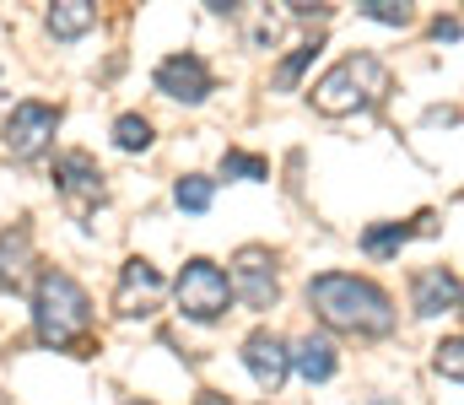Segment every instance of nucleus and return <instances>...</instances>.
<instances>
[{
  "label": "nucleus",
  "instance_id": "obj_1",
  "mask_svg": "<svg viewBox=\"0 0 464 405\" xmlns=\"http://www.w3.org/2000/svg\"><path fill=\"white\" fill-rule=\"evenodd\" d=\"M308 308L330 324V330H346V335H389L394 330V303L383 286L346 275V270H324L308 281Z\"/></svg>",
  "mask_w": 464,
  "mask_h": 405
},
{
  "label": "nucleus",
  "instance_id": "obj_2",
  "mask_svg": "<svg viewBox=\"0 0 464 405\" xmlns=\"http://www.w3.org/2000/svg\"><path fill=\"white\" fill-rule=\"evenodd\" d=\"M87 324H92V303H87L82 281L65 275V270H44L38 286H33V330H38V341L65 352V346H76L87 335Z\"/></svg>",
  "mask_w": 464,
  "mask_h": 405
},
{
  "label": "nucleus",
  "instance_id": "obj_3",
  "mask_svg": "<svg viewBox=\"0 0 464 405\" xmlns=\"http://www.w3.org/2000/svg\"><path fill=\"white\" fill-rule=\"evenodd\" d=\"M383 92H389V65L378 54H346L314 82V109L341 120V114H356V109H372Z\"/></svg>",
  "mask_w": 464,
  "mask_h": 405
},
{
  "label": "nucleus",
  "instance_id": "obj_4",
  "mask_svg": "<svg viewBox=\"0 0 464 405\" xmlns=\"http://www.w3.org/2000/svg\"><path fill=\"white\" fill-rule=\"evenodd\" d=\"M173 297H179V313H184V319L211 324V319L227 313V303H232L227 270L217 265V260H189L184 275H179V286H173Z\"/></svg>",
  "mask_w": 464,
  "mask_h": 405
},
{
  "label": "nucleus",
  "instance_id": "obj_5",
  "mask_svg": "<svg viewBox=\"0 0 464 405\" xmlns=\"http://www.w3.org/2000/svg\"><path fill=\"white\" fill-rule=\"evenodd\" d=\"M54 130H60V109L27 98V103H16V109L5 114V151H11V157H38V151L54 140Z\"/></svg>",
  "mask_w": 464,
  "mask_h": 405
},
{
  "label": "nucleus",
  "instance_id": "obj_6",
  "mask_svg": "<svg viewBox=\"0 0 464 405\" xmlns=\"http://www.w3.org/2000/svg\"><path fill=\"white\" fill-rule=\"evenodd\" d=\"M227 286H232V297H243L248 308H270V303L281 297V281H276V255H270V249H259V244L237 249Z\"/></svg>",
  "mask_w": 464,
  "mask_h": 405
},
{
  "label": "nucleus",
  "instance_id": "obj_7",
  "mask_svg": "<svg viewBox=\"0 0 464 405\" xmlns=\"http://www.w3.org/2000/svg\"><path fill=\"white\" fill-rule=\"evenodd\" d=\"M157 92L173 103H206L211 98V71L200 54H168L157 65Z\"/></svg>",
  "mask_w": 464,
  "mask_h": 405
},
{
  "label": "nucleus",
  "instance_id": "obj_8",
  "mask_svg": "<svg viewBox=\"0 0 464 405\" xmlns=\"http://www.w3.org/2000/svg\"><path fill=\"white\" fill-rule=\"evenodd\" d=\"M243 362H248V373H254V384L265 390V395H276L281 384H286V341L281 335H270V330H254L248 341H243Z\"/></svg>",
  "mask_w": 464,
  "mask_h": 405
},
{
  "label": "nucleus",
  "instance_id": "obj_9",
  "mask_svg": "<svg viewBox=\"0 0 464 405\" xmlns=\"http://www.w3.org/2000/svg\"><path fill=\"white\" fill-rule=\"evenodd\" d=\"M157 303H162V270L151 265V260H130L124 275H119L114 308L124 319H135V313H151Z\"/></svg>",
  "mask_w": 464,
  "mask_h": 405
},
{
  "label": "nucleus",
  "instance_id": "obj_10",
  "mask_svg": "<svg viewBox=\"0 0 464 405\" xmlns=\"http://www.w3.org/2000/svg\"><path fill=\"white\" fill-rule=\"evenodd\" d=\"M54 178H60V189H65L71 200H82V206H92V200L109 195L103 168H98L87 151H60V157H54Z\"/></svg>",
  "mask_w": 464,
  "mask_h": 405
},
{
  "label": "nucleus",
  "instance_id": "obj_11",
  "mask_svg": "<svg viewBox=\"0 0 464 405\" xmlns=\"http://www.w3.org/2000/svg\"><path fill=\"white\" fill-rule=\"evenodd\" d=\"M454 303H459V275H454V270L432 265V270L416 275V313H421V319H438V313H449Z\"/></svg>",
  "mask_w": 464,
  "mask_h": 405
},
{
  "label": "nucleus",
  "instance_id": "obj_12",
  "mask_svg": "<svg viewBox=\"0 0 464 405\" xmlns=\"http://www.w3.org/2000/svg\"><path fill=\"white\" fill-rule=\"evenodd\" d=\"M27 265H33V233L16 222L0 233V292H22Z\"/></svg>",
  "mask_w": 464,
  "mask_h": 405
},
{
  "label": "nucleus",
  "instance_id": "obj_13",
  "mask_svg": "<svg viewBox=\"0 0 464 405\" xmlns=\"http://www.w3.org/2000/svg\"><path fill=\"white\" fill-rule=\"evenodd\" d=\"M286 368H297L308 384H324L335 373V346L324 335H303L297 346H286Z\"/></svg>",
  "mask_w": 464,
  "mask_h": 405
},
{
  "label": "nucleus",
  "instance_id": "obj_14",
  "mask_svg": "<svg viewBox=\"0 0 464 405\" xmlns=\"http://www.w3.org/2000/svg\"><path fill=\"white\" fill-rule=\"evenodd\" d=\"M92 22H98V5H87V0H65V5H54V11H49V33H54L60 43L82 38Z\"/></svg>",
  "mask_w": 464,
  "mask_h": 405
},
{
  "label": "nucleus",
  "instance_id": "obj_15",
  "mask_svg": "<svg viewBox=\"0 0 464 405\" xmlns=\"http://www.w3.org/2000/svg\"><path fill=\"white\" fill-rule=\"evenodd\" d=\"M411 222H372L367 233H362V249L372 255V260H389V255H400L405 244H411Z\"/></svg>",
  "mask_w": 464,
  "mask_h": 405
},
{
  "label": "nucleus",
  "instance_id": "obj_16",
  "mask_svg": "<svg viewBox=\"0 0 464 405\" xmlns=\"http://www.w3.org/2000/svg\"><path fill=\"white\" fill-rule=\"evenodd\" d=\"M211 195H217V184L211 178H200V173H189V178H179L173 184V200H179V211H211Z\"/></svg>",
  "mask_w": 464,
  "mask_h": 405
},
{
  "label": "nucleus",
  "instance_id": "obj_17",
  "mask_svg": "<svg viewBox=\"0 0 464 405\" xmlns=\"http://www.w3.org/2000/svg\"><path fill=\"white\" fill-rule=\"evenodd\" d=\"M114 146L119 151H146L151 146V125L140 114H119L114 120Z\"/></svg>",
  "mask_w": 464,
  "mask_h": 405
},
{
  "label": "nucleus",
  "instance_id": "obj_18",
  "mask_svg": "<svg viewBox=\"0 0 464 405\" xmlns=\"http://www.w3.org/2000/svg\"><path fill=\"white\" fill-rule=\"evenodd\" d=\"M222 173H227V178H270V162L254 157V151H227V157H222Z\"/></svg>",
  "mask_w": 464,
  "mask_h": 405
},
{
  "label": "nucleus",
  "instance_id": "obj_19",
  "mask_svg": "<svg viewBox=\"0 0 464 405\" xmlns=\"http://www.w3.org/2000/svg\"><path fill=\"white\" fill-rule=\"evenodd\" d=\"M314 54H319V43H303V49H292V54L281 60V71H276V87H281V92H292V87H297V76L308 71V60H314Z\"/></svg>",
  "mask_w": 464,
  "mask_h": 405
},
{
  "label": "nucleus",
  "instance_id": "obj_20",
  "mask_svg": "<svg viewBox=\"0 0 464 405\" xmlns=\"http://www.w3.org/2000/svg\"><path fill=\"white\" fill-rule=\"evenodd\" d=\"M362 16L389 22V27H405V22H411V5H400V0H367V5H362Z\"/></svg>",
  "mask_w": 464,
  "mask_h": 405
},
{
  "label": "nucleus",
  "instance_id": "obj_21",
  "mask_svg": "<svg viewBox=\"0 0 464 405\" xmlns=\"http://www.w3.org/2000/svg\"><path fill=\"white\" fill-rule=\"evenodd\" d=\"M459 352H464V346H459V335H449V341L438 346V373H449L454 384L464 379V357H459Z\"/></svg>",
  "mask_w": 464,
  "mask_h": 405
},
{
  "label": "nucleus",
  "instance_id": "obj_22",
  "mask_svg": "<svg viewBox=\"0 0 464 405\" xmlns=\"http://www.w3.org/2000/svg\"><path fill=\"white\" fill-rule=\"evenodd\" d=\"M438 38H449V43H454V38H459V22H454V16H438Z\"/></svg>",
  "mask_w": 464,
  "mask_h": 405
},
{
  "label": "nucleus",
  "instance_id": "obj_23",
  "mask_svg": "<svg viewBox=\"0 0 464 405\" xmlns=\"http://www.w3.org/2000/svg\"><path fill=\"white\" fill-rule=\"evenodd\" d=\"M195 405H232V400H227V395H200Z\"/></svg>",
  "mask_w": 464,
  "mask_h": 405
},
{
  "label": "nucleus",
  "instance_id": "obj_24",
  "mask_svg": "<svg viewBox=\"0 0 464 405\" xmlns=\"http://www.w3.org/2000/svg\"><path fill=\"white\" fill-rule=\"evenodd\" d=\"M130 405H151V400H130Z\"/></svg>",
  "mask_w": 464,
  "mask_h": 405
}]
</instances>
